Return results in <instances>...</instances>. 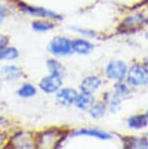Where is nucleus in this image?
<instances>
[{
	"mask_svg": "<svg viewBox=\"0 0 148 149\" xmlns=\"http://www.w3.org/2000/svg\"><path fill=\"white\" fill-rule=\"evenodd\" d=\"M146 116H147V118H148V110H147V113H146Z\"/></svg>",
	"mask_w": 148,
	"mask_h": 149,
	"instance_id": "b1692460",
	"label": "nucleus"
},
{
	"mask_svg": "<svg viewBox=\"0 0 148 149\" xmlns=\"http://www.w3.org/2000/svg\"><path fill=\"white\" fill-rule=\"evenodd\" d=\"M47 66L53 75H57V76H63L65 74V67L63 66V64L58 63L56 60H49L47 61Z\"/></svg>",
	"mask_w": 148,
	"mask_h": 149,
	"instance_id": "2eb2a0df",
	"label": "nucleus"
},
{
	"mask_svg": "<svg viewBox=\"0 0 148 149\" xmlns=\"http://www.w3.org/2000/svg\"><path fill=\"white\" fill-rule=\"evenodd\" d=\"M6 8L3 7V6H0V24L2 22V21H3L4 17L5 15H6Z\"/></svg>",
	"mask_w": 148,
	"mask_h": 149,
	"instance_id": "5701e85b",
	"label": "nucleus"
},
{
	"mask_svg": "<svg viewBox=\"0 0 148 149\" xmlns=\"http://www.w3.org/2000/svg\"><path fill=\"white\" fill-rule=\"evenodd\" d=\"M94 97L92 95L91 93H85V92L78 95L76 100H75L77 107L83 109V110L91 108L92 105L94 104Z\"/></svg>",
	"mask_w": 148,
	"mask_h": 149,
	"instance_id": "9d476101",
	"label": "nucleus"
},
{
	"mask_svg": "<svg viewBox=\"0 0 148 149\" xmlns=\"http://www.w3.org/2000/svg\"><path fill=\"white\" fill-rule=\"evenodd\" d=\"M77 95V92L73 89H61L57 95V100L61 105H70L75 102Z\"/></svg>",
	"mask_w": 148,
	"mask_h": 149,
	"instance_id": "0eeeda50",
	"label": "nucleus"
},
{
	"mask_svg": "<svg viewBox=\"0 0 148 149\" xmlns=\"http://www.w3.org/2000/svg\"><path fill=\"white\" fill-rule=\"evenodd\" d=\"M0 75L4 80L15 81L23 76V71L15 65H7L1 68Z\"/></svg>",
	"mask_w": 148,
	"mask_h": 149,
	"instance_id": "6e6552de",
	"label": "nucleus"
},
{
	"mask_svg": "<svg viewBox=\"0 0 148 149\" xmlns=\"http://www.w3.org/2000/svg\"><path fill=\"white\" fill-rule=\"evenodd\" d=\"M148 123V118L146 115L138 114L133 115L128 120V125L130 128L133 129H141L145 127Z\"/></svg>",
	"mask_w": 148,
	"mask_h": 149,
	"instance_id": "ddd939ff",
	"label": "nucleus"
},
{
	"mask_svg": "<svg viewBox=\"0 0 148 149\" xmlns=\"http://www.w3.org/2000/svg\"><path fill=\"white\" fill-rule=\"evenodd\" d=\"M19 57V52L16 48L4 47L0 50V60L1 61H12Z\"/></svg>",
	"mask_w": 148,
	"mask_h": 149,
	"instance_id": "4468645a",
	"label": "nucleus"
},
{
	"mask_svg": "<svg viewBox=\"0 0 148 149\" xmlns=\"http://www.w3.org/2000/svg\"><path fill=\"white\" fill-rule=\"evenodd\" d=\"M100 84H101V81L99 78H97V76H89L82 81L80 88L83 92L92 94L99 88Z\"/></svg>",
	"mask_w": 148,
	"mask_h": 149,
	"instance_id": "1a4fd4ad",
	"label": "nucleus"
},
{
	"mask_svg": "<svg viewBox=\"0 0 148 149\" xmlns=\"http://www.w3.org/2000/svg\"><path fill=\"white\" fill-rule=\"evenodd\" d=\"M61 84H63V82H61L60 76L51 74V75H49V76H46L45 78H43L39 86H40L42 91L48 93V94H52V93L58 91Z\"/></svg>",
	"mask_w": 148,
	"mask_h": 149,
	"instance_id": "39448f33",
	"label": "nucleus"
},
{
	"mask_svg": "<svg viewBox=\"0 0 148 149\" xmlns=\"http://www.w3.org/2000/svg\"><path fill=\"white\" fill-rule=\"evenodd\" d=\"M50 52L55 56H67L70 55L72 50V42L68 38L58 36L55 37L50 43Z\"/></svg>",
	"mask_w": 148,
	"mask_h": 149,
	"instance_id": "f03ea898",
	"label": "nucleus"
},
{
	"mask_svg": "<svg viewBox=\"0 0 148 149\" xmlns=\"http://www.w3.org/2000/svg\"><path fill=\"white\" fill-rule=\"evenodd\" d=\"M0 143H1V139H0Z\"/></svg>",
	"mask_w": 148,
	"mask_h": 149,
	"instance_id": "393cba45",
	"label": "nucleus"
},
{
	"mask_svg": "<svg viewBox=\"0 0 148 149\" xmlns=\"http://www.w3.org/2000/svg\"><path fill=\"white\" fill-rule=\"evenodd\" d=\"M36 94V89L31 84H24L19 89L18 95L22 97H31Z\"/></svg>",
	"mask_w": 148,
	"mask_h": 149,
	"instance_id": "dca6fc26",
	"label": "nucleus"
},
{
	"mask_svg": "<svg viewBox=\"0 0 148 149\" xmlns=\"http://www.w3.org/2000/svg\"><path fill=\"white\" fill-rule=\"evenodd\" d=\"M75 31H79L81 33H83L84 35H88V36H94V32L92 31V30H86V29H72Z\"/></svg>",
	"mask_w": 148,
	"mask_h": 149,
	"instance_id": "4be33fe9",
	"label": "nucleus"
},
{
	"mask_svg": "<svg viewBox=\"0 0 148 149\" xmlns=\"http://www.w3.org/2000/svg\"><path fill=\"white\" fill-rule=\"evenodd\" d=\"M21 8L24 12H27L31 15L37 16V17H42V18H49L53 19H61V17L58 14L54 13L53 11L44 9L41 7H30L27 6L26 4H21Z\"/></svg>",
	"mask_w": 148,
	"mask_h": 149,
	"instance_id": "423d86ee",
	"label": "nucleus"
},
{
	"mask_svg": "<svg viewBox=\"0 0 148 149\" xmlns=\"http://www.w3.org/2000/svg\"><path fill=\"white\" fill-rule=\"evenodd\" d=\"M147 37H148V33H147Z\"/></svg>",
	"mask_w": 148,
	"mask_h": 149,
	"instance_id": "a878e982",
	"label": "nucleus"
},
{
	"mask_svg": "<svg viewBox=\"0 0 148 149\" xmlns=\"http://www.w3.org/2000/svg\"><path fill=\"white\" fill-rule=\"evenodd\" d=\"M91 136L97 137L100 139H111V136L109 134L104 133V132L99 131V130H94V129H83V130H79L77 132H75L73 134V136Z\"/></svg>",
	"mask_w": 148,
	"mask_h": 149,
	"instance_id": "f8f14e48",
	"label": "nucleus"
},
{
	"mask_svg": "<svg viewBox=\"0 0 148 149\" xmlns=\"http://www.w3.org/2000/svg\"><path fill=\"white\" fill-rule=\"evenodd\" d=\"M94 49V45L90 42L77 39L75 41H72V50L79 54H89Z\"/></svg>",
	"mask_w": 148,
	"mask_h": 149,
	"instance_id": "9b49d317",
	"label": "nucleus"
},
{
	"mask_svg": "<svg viewBox=\"0 0 148 149\" xmlns=\"http://www.w3.org/2000/svg\"><path fill=\"white\" fill-rule=\"evenodd\" d=\"M127 80L131 85L139 86L148 83V67L135 64L127 72Z\"/></svg>",
	"mask_w": 148,
	"mask_h": 149,
	"instance_id": "f257e3e1",
	"label": "nucleus"
},
{
	"mask_svg": "<svg viewBox=\"0 0 148 149\" xmlns=\"http://www.w3.org/2000/svg\"><path fill=\"white\" fill-rule=\"evenodd\" d=\"M8 42H9V38L6 35L0 34V50L3 49L4 47H6L8 45Z\"/></svg>",
	"mask_w": 148,
	"mask_h": 149,
	"instance_id": "412c9836",
	"label": "nucleus"
},
{
	"mask_svg": "<svg viewBox=\"0 0 148 149\" xmlns=\"http://www.w3.org/2000/svg\"><path fill=\"white\" fill-rule=\"evenodd\" d=\"M146 21L142 14H135L124 19L119 26V31L122 33H131L141 29Z\"/></svg>",
	"mask_w": 148,
	"mask_h": 149,
	"instance_id": "7ed1b4c3",
	"label": "nucleus"
},
{
	"mask_svg": "<svg viewBox=\"0 0 148 149\" xmlns=\"http://www.w3.org/2000/svg\"><path fill=\"white\" fill-rule=\"evenodd\" d=\"M32 27L36 31H47L54 27V24L45 21H35L32 22Z\"/></svg>",
	"mask_w": 148,
	"mask_h": 149,
	"instance_id": "6ab92c4d",
	"label": "nucleus"
},
{
	"mask_svg": "<svg viewBox=\"0 0 148 149\" xmlns=\"http://www.w3.org/2000/svg\"><path fill=\"white\" fill-rule=\"evenodd\" d=\"M129 94V89L127 88V86H125L124 84L122 83H119L116 85V92H115V95L116 97H118L119 98H122V97H125Z\"/></svg>",
	"mask_w": 148,
	"mask_h": 149,
	"instance_id": "aec40b11",
	"label": "nucleus"
},
{
	"mask_svg": "<svg viewBox=\"0 0 148 149\" xmlns=\"http://www.w3.org/2000/svg\"><path fill=\"white\" fill-rule=\"evenodd\" d=\"M105 110H106L105 105L103 104L102 102H99V103H96V104L92 105V107L90 109V114L94 118L97 119V118H100L104 115Z\"/></svg>",
	"mask_w": 148,
	"mask_h": 149,
	"instance_id": "f3484780",
	"label": "nucleus"
},
{
	"mask_svg": "<svg viewBox=\"0 0 148 149\" xmlns=\"http://www.w3.org/2000/svg\"><path fill=\"white\" fill-rule=\"evenodd\" d=\"M106 74L111 79L122 81L127 75V65L121 61H114L106 67Z\"/></svg>",
	"mask_w": 148,
	"mask_h": 149,
	"instance_id": "20e7f679",
	"label": "nucleus"
},
{
	"mask_svg": "<svg viewBox=\"0 0 148 149\" xmlns=\"http://www.w3.org/2000/svg\"><path fill=\"white\" fill-rule=\"evenodd\" d=\"M128 147L130 148H147L148 139L141 137V139H128Z\"/></svg>",
	"mask_w": 148,
	"mask_h": 149,
	"instance_id": "a211bd4d",
	"label": "nucleus"
}]
</instances>
